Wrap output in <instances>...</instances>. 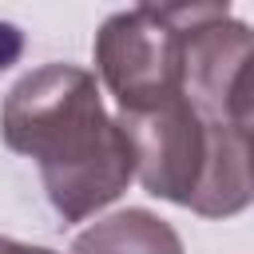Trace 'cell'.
Instances as JSON below:
<instances>
[{"instance_id": "obj_4", "label": "cell", "mask_w": 254, "mask_h": 254, "mask_svg": "<svg viewBox=\"0 0 254 254\" xmlns=\"http://www.w3.org/2000/svg\"><path fill=\"white\" fill-rule=\"evenodd\" d=\"M71 254H183V238L167 218L127 206L79 230L71 238Z\"/></svg>"}, {"instance_id": "obj_1", "label": "cell", "mask_w": 254, "mask_h": 254, "mask_svg": "<svg viewBox=\"0 0 254 254\" xmlns=\"http://www.w3.org/2000/svg\"><path fill=\"white\" fill-rule=\"evenodd\" d=\"M8 151L36 159L52 210L83 222L111 206L135 179V151L87 67L44 64L12 83L0 107Z\"/></svg>"}, {"instance_id": "obj_3", "label": "cell", "mask_w": 254, "mask_h": 254, "mask_svg": "<svg viewBox=\"0 0 254 254\" xmlns=\"http://www.w3.org/2000/svg\"><path fill=\"white\" fill-rule=\"evenodd\" d=\"M190 4H139L111 12L95 32V67L119 111H147L183 95V40Z\"/></svg>"}, {"instance_id": "obj_5", "label": "cell", "mask_w": 254, "mask_h": 254, "mask_svg": "<svg viewBox=\"0 0 254 254\" xmlns=\"http://www.w3.org/2000/svg\"><path fill=\"white\" fill-rule=\"evenodd\" d=\"M226 119H230L234 135L242 139L246 159H250V171H254V52L246 56V64L238 67V75H234V83H230Z\"/></svg>"}, {"instance_id": "obj_2", "label": "cell", "mask_w": 254, "mask_h": 254, "mask_svg": "<svg viewBox=\"0 0 254 254\" xmlns=\"http://www.w3.org/2000/svg\"><path fill=\"white\" fill-rule=\"evenodd\" d=\"M135 151V179L147 194L202 218H230L254 202V171L230 119H206L187 95L115 115Z\"/></svg>"}, {"instance_id": "obj_6", "label": "cell", "mask_w": 254, "mask_h": 254, "mask_svg": "<svg viewBox=\"0 0 254 254\" xmlns=\"http://www.w3.org/2000/svg\"><path fill=\"white\" fill-rule=\"evenodd\" d=\"M0 254H56L48 246H28V242H16V238H4L0 234Z\"/></svg>"}]
</instances>
